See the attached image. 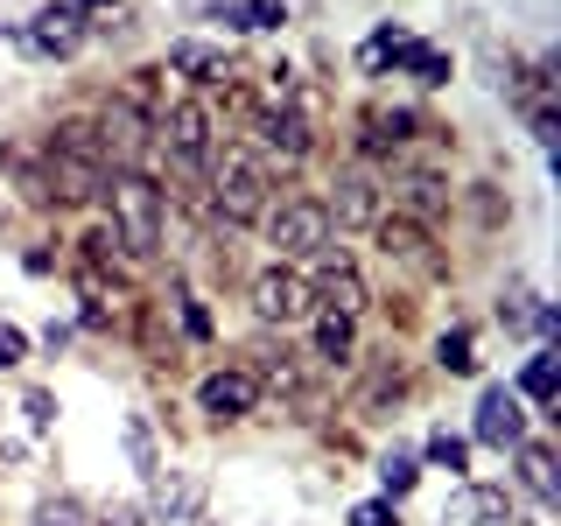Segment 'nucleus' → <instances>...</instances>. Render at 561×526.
<instances>
[{
    "label": "nucleus",
    "mask_w": 561,
    "mask_h": 526,
    "mask_svg": "<svg viewBox=\"0 0 561 526\" xmlns=\"http://www.w3.org/2000/svg\"><path fill=\"white\" fill-rule=\"evenodd\" d=\"M154 148L175 162V175H204L210 155H218V119H210V105L204 99L169 105V113L154 119Z\"/></svg>",
    "instance_id": "4"
},
{
    "label": "nucleus",
    "mask_w": 561,
    "mask_h": 526,
    "mask_svg": "<svg viewBox=\"0 0 561 526\" xmlns=\"http://www.w3.org/2000/svg\"><path fill=\"white\" fill-rule=\"evenodd\" d=\"M379 484H386V499H408V491L421 484V456L414 449H386L379 456Z\"/></svg>",
    "instance_id": "25"
},
{
    "label": "nucleus",
    "mask_w": 561,
    "mask_h": 526,
    "mask_svg": "<svg viewBox=\"0 0 561 526\" xmlns=\"http://www.w3.org/2000/svg\"><path fill=\"white\" fill-rule=\"evenodd\" d=\"M443 526H513V499L499 484H463L443 505Z\"/></svg>",
    "instance_id": "17"
},
{
    "label": "nucleus",
    "mask_w": 561,
    "mask_h": 526,
    "mask_svg": "<svg viewBox=\"0 0 561 526\" xmlns=\"http://www.w3.org/2000/svg\"><path fill=\"white\" fill-rule=\"evenodd\" d=\"M127 456H134V470H140V478H154V470H162V449H154L148 414H127Z\"/></svg>",
    "instance_id": "27"
},
{
    "label": "nucleus",
    "mask_w": 561,
    "mask_h": 526,
    "mask_svg": "<svg viewBox=\"0 0 561 526\" xmlns=\"http://www.w3.org/2000/svg\"><path fill=\"white\" fill-rule=\"evenodd\" d=\"M386 197H393L400 210H408V225H421V232H428V225L449 210V183H443L435 169H408L393 190H386Z\"/></svg>",
    "instance_id": "16"
},
{
    "label": "nucleus",
    "mask_w": 561,
    "mask_h": 526,
    "mask_svg": "<svg viewBox=\"0 0 561 526\" xmlns=\"http://www.w3.org/2000/svg\"><path fill=\"white\" fill-rule=\"evenodd\" d=\"M428 464L449 470V478H463V470H470V443H463V435H449V428H435L428 435Z\"/></svg>",
    "instance_id": "29"
},
{
    "label": "nucleus",
    "mask_w": 561,
    "mask_h": 526,
    "mask_svg": "<svg viewBox=\"0 0 561 526\" xmlns=\"http://www.w3.org/2000/svg\"><path fill=\"white\" fill-rule=\"evenodd\" d=\"M84 260H92V267H127V253H119V232L113 225H92V232H84Z\"/></svg>",
    "instance_id": "30"
},
{
    "label": "nucleus",
    "mask_w": 561,
    "mask_h": 526,
    "mask_svg": "<svg viewBox=\"0 0 561 526\" xmlns=\"http://www.w3.org/2000/svg\"><path fill=\"white\" fill-rule=\"evenodd\" d=\"M435 365H443L449 379L478 373V344H470V330H443V338H435Z\"/></svg>",
    "instance_id": "26"
},
{
    "label": "nucleus",
    "mask_w": 561,
    "mask_h": 526,
    "mask_svg": "<svg viewBox=\"0 0 561 526\" xmlns=\"http://www.w3.org/2000/svg\"><path fill=\"white\" fill-rule=\"evenodd\" d=\"M78 43H84V8H78V0H49V8H35L28 28H22V49L43 57V64L78 57Z\"/></svg>",
    "instance_id": "7"
},
{
    "label": "nucleus",
    "mask_w": 561,
    "mask_h": 526,
    "mask_svg": "<svg viewBox=\"0 0 561 526\" xmlns=\"http://www.w3.org/2000/svg\"><path fill=\"white\" fill-rule=\"evenodd\" d=\"M554 386H561V351H554V344H540L534 358H526V373H519L513 393H519V400H534V408H554Z\"/></svg>",
    "instance_id": "20"
},
{
    "label": "nucleus",
    "mask_w": 561,
    "mask_h": 526,
    "mask_svg": "<svg viewBox=\"0 0 561 526\" xmlns=\"http://www.w3.org/2000/svg\"><path fill=\"white\" fill-rule=\"evenodd\" d=\"M197 408L210 421H245V414L260 408V373H210L197 386Z\"/></svg>",
    "instance_id": "15"
},
{
    "label": "nucleus",
    "mask_w": 561,
    "mask_h": 526,
    "mask_svg": "<svg viewBox=\"0 0 561 526\" xmlns=\"http://www.w3.org/2000/svg\"><path fill=\"white\" fill-rule=\"evenodd\" d=\"M379 253L400 260V267H414V274H443V253H435L428 232L408 225V218H379Z\"/></svg>",
    "instance_id": "18"
},
{
    "label": "nucleus",
    "mask_w": 561,
    "mask_h": 526,
    "mask_svg": "<svg viewBox=\"0 0 561 526\" xmlns=\"http://www.w3.org/2000/svg\"><path fill=\"white\" fill-rule=\"evenodd\" d=\"M309 295H316L323 309H337V316H358V309H365V281H358V267L344 260V245H323V253H316Z\"/></svg>",
    "instance_id": "12"
},
{
    "label": "nucleus",
    "mask_w": 561,
    "mask_h": 526,
    "mask_svg": "<svg viewBox=\"0 0 561 526\" xmlns=\"http://www.w3.org/2000/svg\"><path fill=\"white\" fill-rule=\"evenodd\" d=\"M49 155V175H43V197H64V204H92L105 190V155H99V127L92 119H57L43 140Z\"/></svg>",
    "instance_id": "1"
},
{
    "label": "nucleus",
    "mask_w": 561,
    "mask_h": 526,
    "mask_svg": "<svg viewBox=\"0 0 561 526\" xmlns=\"http://www.w3.org/2000/svg\"><path fill=\"white\" fill-rule=\"evenodd\" d=\"M421 134V113L414 105H379V113H365V155H386L400 148V140Z\"/></svg>",
    "instance_id": "19"
},
{
    "label": "nucleus",
    "mask_w": 561,
    "mask_h": 526,
    "mask_svg": "<svg viewBox=\"0 0 561 526\" xmlns=\"http://www.w3.org/2000/svg\"><path fill=\"white\" fill-rule=\"evenodd\" d=\"M22 358H28V338H22L14 323H0V373H14Z\"/></svg>",
    "instance_id": "33"
},
{
    "label": "nucleus",
    "mask_w": 561,
    "mask_h": 526,
    "mask_svg": "<svg viewBox=\"0 0 561 526\" xmlns=\"http://www.w3.org/2000/svg\"><path fill=\"white\" fill-rule=\"evenodd\" d=\"M400 49H408V28H393V22H386V28H373V35H365L358 64H365V70H386V64L400 57Z\"/></svg>",
    "instance_id": "28"
},
{
    "label": "nucleus",
    "mask_w": 561,
    "mask_h": 526,
    "mask_svg": "<svg viewBox=\"0 0 561 526\" xmlns=\"http://www.w3.org/2000/svg\"><path fill=\"white\" fill-rule=\"evenodd\" d=\"M99 197H113V232H119V245H127L134 260H154V253H162V225H169L162 210H169V190L154 183L148 169H113Z\"/></svg>",
    "instance_id": "2"
},
{
    "label": "nucleus",
    "mask_w": 561,
    "mask_h": 526,
    "mask_svg": "<svg viewBox=\"0 0 561 526\" xmlns=\"http://www.w3.org/2000/svg\"><path fill=\"white\" fill-rule=\"evenodd\" d=\"M253 316L260 323H302V316H316V295H309V281L295 274V267H274L253 281Z\"/></svg>",
    "instance_id": "10"
},
{
    "label": "nucleus",
    "mask_w": 561,
    "mask_h": 526,
    "mask_svg": "<svg viewBox=\"0 0 561 526\" xmlns=\"http://www.w3.org/2000/svg\"><path fill=\"white\" fill-rule=\"evenodd\" d=\"M204 491H210L204 470H169V464H162V470L148 478V505H154V519L175 526V519H197V513H204Z\"/></svg>",
    "instance_id": "13"
},
{
    "label": "nucleus",
    "mask_w": 561,
    "mask_h": 526,
    "mask_svg": "<svg viewBox=\"0 0 561 526\" xmlns=\"http://www.w3.org/2000/svg\"><path fill=\"white\" fill-rule=\"evenodd\" d=\"M253 134H260V155H280V162H302V155L316 148V134H309V113L295 99H280V105H260L253 113Z\"/></svg>",
    "instance_id": "11"
},
{
    "label": "nucleus",
    "mask_w": 561,
    "mask_h": 526,
    "mask_svg": "<svg viewBox=\"0 0 561 526\" xmlns=\"http://www.w3.org/2000/svg\"><path fill=\"white\" fill-rule=\"evenodd\" d=\"M393 70H408V78H414V84H428V92H435V84H449V78H456L449 49H435V43H414V35H408V49L393 57Z\"/></svg>",
    "instance_id": "21"
},
{
    "label": "nucleus",
    "mask_w": 561,
    "mask_h": 526,
    "mask_svg": "<svg viewBox=\"0 0 561 526\" xmlns=\"http://www.w3.org/2000/svg\"><path fill=\"white\" fill-rule=\"evenodd\" d=\"M183 330H190V338H210V316H204V302H190V295H183Z\"/></svg>",
    "instance_id": "35"
},
{
    "label": "nucleus",
    "mask_w": 561,
    "mask_h": 526,
    "mask_svg": "<svg viewBox=\"0 0 561 526\" xmlns=\"http://www.w3.org/2000/svg\"><path fill=\"white\" fill-rule=\"evenodd\" d=\"M288 22V0H225V28L239 35H267Z\"/></svg>",
    "instance_id": "23"
},
{
    "label": "nucleus",
    "mask_w": 561,
    "mask_h": 526,
    "mask_svg": "<svg viewBox=\"0 0 561 526\" xmlns=\"http://www.w3.org/2000/svg\"><path fill=\"white\" fill-rule=\"evenodd\" d=\"M0 43H8V22H0Z\"/></svg>",
    "instance_id": "38"
},
{
    "label": "nucleus",
    "mask_w": 561,
    "mask_h": 526,
    "mask_svg": "<svg viewBox=\"0 0 561 526\" xmlns=\"http://www.w3.org/2000/svg\"><path fill=\"white\" fill-rule=\"evenodd\" d=\"M534 330H540V338H554V330H561V316H554V302H534Z\"/></svg>",
    "instance_id": "36"
},
{
    "label": "nucleus",
    "mask_w": 561,
    "mask_h": 526,
    "mask_svg": "<svg viewBox=\"0 0 561 526\" xmlns=\"http://www.w3.org/2000/svg\"><path fill=\"white\" fill-rule=\"evenodd\" d=\"M267 245H274L280 267H288V260H316V253L330 245V210L316 204V197L274 204V210H267Z\"/></svg>",
    "instance_id": "5"
},
{
    "label": "nucleus",
    "mask_w": 561,
    "mask_h": 526,
    "mask_svg": "<svg viewBox=\"0 0 561 526\" xmlns=\"http://www.w3.org/2000/svg\"><path fill=\"white\" fill-rule=\"evenodd\" d=\"M28 428H35V435L57 428V400H49V393H28Z\"/></svg>",
    "instance_id": "34"
},
{
    "label": "nucleus",
    "mask_w": 561,
    "mask_h": 526,
    "mask_svg": "<svg viewBox=\"0 0 561 526\" xmlns=\"http://www.w3.org/2000/svg\"><path fill=\"white\" fill-rule=\"evenodd\" d=\"M99 155H105V169H140L154 155V119L140 113V99H113V105H105Z\"/></svg>",
    "instance_id": "6"
},
{
    "label": "nucleus",
    "mask_w": 561,
    "mask_h": 526,
    "mask_svg": "<svg viewBox=\"0 0 561 526\" xmlns=\"http://www.w3.org/2000/svg\"><path fill=\"white\" fill-rule=\"evenodd\" d=\"M204 175H210V210L225 225H253L274 210V169L260 148H218Z\"/></svg>",
    "instance_id": "3"
},
{
    "label": "nucleus",
    "mask_w": 561,
    "mask_h": 526,
    "mask_svg": "<svg viewBox=\"0 0 561 526\" xmlns=\"http://www.w3.org/2000/svg\"><path fill=\"white\" fill-rule=\"evenodd\" d=\"M105 526H134V513H105Z\"/></svg>",
    "instance_id": "37"
},
{
    "label": "nucleus",
    "mask_w": 561,
    "mask_h": 526,
    "mask_svg": "<svg viewBox=\"0 0 561 526\" xmlns=\"http://www.w3.org/2000/svg\"><path fill=\"white\" fill-rule=\"evenodd\" d=\"M513 456H519V478H526V491H534L540 505H561V478H554V449H548V443H519Z\"/></svg>",
    "instance_id": "22"
},
{
    "label": "nucleus",
    "mask_w": 561,
    "mask_h": 526,
    "mask_svg": "<svg viewBox=\"0 0 561 526\" xmlns=\"http://www.w3.org/2000/svg\"><path fill=\"white\" fill-rule=\"evenodd\" d=\"M78 8H92V0H78Z\"/></svg>",
    "instance_id": "39"
},
{
    "label": "nucleus",
    "mask_w": 561,
    "mask_h": 526,
    "mask_svg": "<svg viewBox=\"0 0 561 526\" xmlns=\"http://www.w3.org/2000/svg\"><path fill=\"white\" fill-rule=\"evenodd\" d=\"M169 70H175V78H190L197 92L232 84V57H225L218 43H204V35H175V43H169Z\"/></svg>",
    "instance_id": "14"
},
{
    "label": "nucleus",
    "mask_w": 561,
    "mask_h": 526,
    "mask_svg": "<svg viewBox=\"0 0 561 526\" xmlns=\"http://www.w3.org/2000/svg\"><path fill=\"white\" fill-rule=\"evenodd\" d=\"M330 225H379L386 218V190H379V175L365 169V162H344L337 169V183H330Z\"/></svg>",
    "instance_id": "9"
},
{
    "label": "nucleus",
    "mask_w": 561,
    "mask_h": 526,
    "mask_svg": "<svg viewBox=\"0 0 561 526\" xmlns=\"http://www.w3.org/2000/svg\"><path fill=\"white\" fill-rule=\"evenodd\" d=\"M35 526H84V505L78 499H49L43 513H35Z\"/></svg>",
    "instance_id": "32"
},
{
    "label": "nucleus",
    "mask_w": 561,
    "mask_h": 526,
    "mask_svg": "<svg viewBox=\"0 0 561 526\" xmlns=\"http://www.w3.org/2000/svg\"><path fill=\"white\" fill-rule=\"evenodd\" d=\"M351 526H400V513H393V499H365V505H351Z\"/></svg>",
    "instance_id": "31"
},
{
    "label": "nucleus",
    "mask_w": 561,
    "mask_h": 526,
    "mask_svg": "<svg viewBox=\"0 0 561 526\" xmlns=\"http://www.w3.org/2000/svg\"><path fill=\"white\" fill-rule=\"evenodd\" d=\"M351 351H358V330H351V316L323 309V316H316V358H323V365H351Z\"/></svg>",
    "instance_id": "24"
},
{
    "label": "nucleus",
    "mask_w": 561,
    "mask_h": 526,
    "mask_svg": "<svg viewBox=\"0 0 561 526\" xmlns=\"http://www.w3.org/2000/svg\"><path fill=\"white\" fill-rule=\"evenodd\" d=\"M470 435H478L484 449H519L526 443V400L505 379H491L478 393V421H470Z\"/></svg>",
    "instance_id": "8"
}]
</instances>
